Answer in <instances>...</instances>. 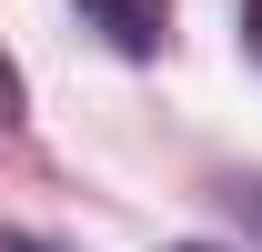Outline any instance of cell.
I'll return each mask as SVG.
<instances>
[{
    "mask_svg": "<svg viewBox=\"0 0 262 252\" xmlns=\"http://www.w3.org/2000/svg\"><path fill=\"white\" fill-rule=\"evenodd\" d=\"M232 212H242V222L262 232V182H232Z\"/></svg>",
    "mask_w": 262,
    "mask_h": 252,
    "instance_id": "cell-3",
    "label": "cell"
},
{
    "mask_svg": "<svg viewBox=\"0 0 262 252\" xmlns=\"http://www.w3.org/2000/svg\"><path fill=\"white\" fill-rule=\"evenodd\" d=\"M242 51L262 61V0H242Z\"/></svg>",
    "mask_w": 262,
    "mask_h": 252,
    "instance_id": "cell-4",
    "label": "cell"
},
{
    "mask_svg": "<svg viewBox=\"0 0 262 252\" xmlns=\"http://www.w3.org/2000/svg\"><path fill=\"white\" fill-rule=\"evenodd\" d=\"M0 252H61V242H40V232H0Z\"/></svg>",
    "mask_w": 262,
    "mask_h": 252,
    "instance_id": "cell-5",
    "label": "cell"
},
{
    "mask_svg": "<svg viewBox=\"0 0 262 252\" xmlns=\"http://www.w3.org/2000/svg\"><path fill=\"white\" fill-rule=\"evenodd\" d=\"M171 252H232V242H171Z\"/></svg>",
    "mask_w": 262,
    "mask_h": 252,
    "instance_id": "cell-6",
    "label": "cell"
},
{
    "mask_svg": "<svg viewBox=\"0 0 262 252\" xmlns=\"http://www.w3.org/2000/svg\"><path fill=\"white\" fill-rule=\"evenodd\" d=\"M20 111H31V91H20V71H10V51H0V131L20 121Z\"/></svg>",
    "mask_w": 262,
    "mask_h": 252,
    "instance_id": "cell-2",
    "label": "cell"
},
{
    "mask_svg": "<svg viewBox=\"0 0 262 252\" xmlns=\"http://www.w3.org/2000/svg\"><path fill=\"white\" fill-rule=\"evenodd\" d=\"M71 10H81V31H101L121 61H151L171 40V0H71Z\"/></svg>",
    "mask_w": 262,
    "mask_h": 252,
    "instance_id": "cell-1",
    "label": "cell"
}]
</instances>
